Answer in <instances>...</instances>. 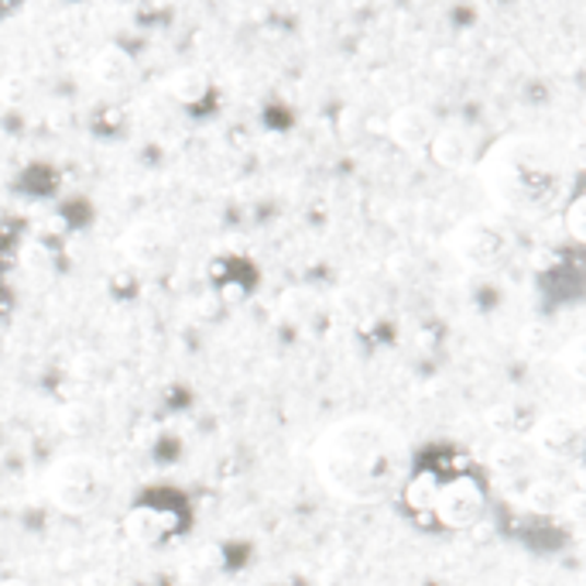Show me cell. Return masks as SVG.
<instances>
[{
    "instance_id": "obj_13",
    "label": "cell",
    "mask_w": 586,
    "mask_h": 586,
    "mask_svg": "<svg viewBox=\"0 0 586 586\" xmlns=\"http://www.w3.org/2000/svg\"><path fill=\"white\" fill-rule=\"evenodd\" d=\"M488 464L494 470H504V473H515L528 464V446L518 443V440H497L491 456H488Z\"/></svg>"
},
{
    "instance_id": "obj_4",
    "label": "cell",
    "mask_w": 586,
    "mask_h": 586,
    "mask_svg": "<svg viewBox=\"0 0 586 586\" xmlns=\"http://www.w3.org/2000/svg\"><path fill=\"white\" fill-rule=\"evenodd\" d=\"M488 515V488L483 480L464 467L440 473L436 494L429 504V525H440L446 531H467Z\"/></svg>"
},
{
    "instance_id": "obj_5",
    "label": "cell",
    "mask_w": 586,
    "mask_h": 586,
    "mask_svg": "<svg viewBox=\"0 0 586 586\" xmlns=\"http://www.w3.org/2000/svg\"><path fill=\"white\" fill-rule=\"evenodd\" d=\"M449 250L473 271H494L512 254V234L494 216H467L453 226Z\"/></svg>"
},
{
    "instance_id": "obj_9",
    "label": "cell",
    "mask_w": 586,
    "mask_h": 586,
    "mask_svg": "<svg viewBox=\"0 0 586 586\" xmlns=\"http://www.w3.org/2000/svg\"><path fill=\"white\" fill-rule=\"evenodd\" d=\"M90 75L104 90H127L138 80V62L120 45H99L90 59Z\"/></svg>"
},
{
    "instance_id": "obj_14",
    "label": "cell",
    "mask_w": 586,
    "mask_h": 586,
    "mask_svg": "<svg viewBox=\"0 0 586 586\" xmlns=\"http://www.w3.org/2000/svg\"><path fill=\"white\" fill-rule=\"evenodd\" d=\"M559 504H563V491H559L555 483H549V480H535L531 488H528V507H531V512L549 515V512H555Z\"/></svg>"
},
{
    "instance_id": "obj_6",
    "label": "cell",
    "mask_w": 586,
    "mask_h": 586,
    "mask_svg": "<svg viewBox=\"0 0 586 586\" xmlns=\"http://www.w3.org/2000/svg\"><path fill=\"white\" fill-rule=\"evenodd\" d=\"M120 254L127 258V265L144 274H165L178 258V244L165 223L134 220L120 234Z\"/></svg>"
},
{
    "instance_id": "obj_1",
    "label": "cell",
    "mask_w": 586,
    "mask_h": 586,
    "mask_svg": "<svg viewBox=\"0 0 586 586\" xmlns=\"http://www.w3.org/2000/svg\"><path fill=\"white\" fill-rule=\"evenodd\" d=\"M415 467L409 436L380 415H343L313 446V470L326 494L353 507H374L401 494Z\"/></svg>"
},
{
    "instance_id": "obj_2",
    "label": "cell",
    "mask_w": 586,
    "mask_h": 586,
    "mask_svg": "<svg viewBox=\"0 0 586 586\" xmlns=\"http://www.w3.org/2000/svg\"><path fill=\"white\" fill-rule=\"evenodd\" d=\"M477 183L504 216L539 220L563 207L570 165L549 138L515 131L494 138L480 151Z\"/></svg>"
},
{
    "instance_id": "obj_11",
    "label": "cell",
    "mask_w": 586,
    "mask_h": 586,
    "mask_svg": "<svg viewBox=\"0 0 586 586\" xmlns=\"http://www.w3.org/2000/svg\"><path fill=\"white\" fill-rule=\"evenodd\" d=\"M213 83H210V72L199 69V66H178L165 75V93L172 104L178 107H199L207 104Z\"/></svg>"
},
{
    "instance_id": "obj_16",
    "label": "cell",
    "mask_w": 586,
    "mask_h": 586,
    "mask_svg": "<svg viewBox=\"0 0 586 586\" xmlns=\"http://www.w3.org/2000/svg\"><path fill=\"white\" fill-rule=\"evenodd\" d=\"M28 93H32L28 80H21V75H0V104L4 107H21Z\"/></svg>"
},
{
    "instance_id": "obj_10",
    "label": "cell",
    "mask_w": 586,
    "mask_h": 586,
    "mask_svg": "<svg viewBox=\"0 0 586 586\" xmlns=\"http://www.w3.org/2000/svg\"><path fill=\"white\" fill-rule=\"evenodd\" d=\"M432 134H436V120L422 107H398L388 120V138L405 151H425Z\"/></svg>"
},
{
    "instance_id": "obj_8",
    "label": "cell",
    "mask_w": 586,
    "mask_h": 586,
    "mask_svg": "<svg viewBox=\"0 0 586 586\" xmlns=\"http://www.w3.org/2000/svg\"><path fill=\"white\" fill-rule=\"evenodd\" d=\"M579 436H583V429L573 415L552 412V415H542L531 425L528 446H535L546 456H555V460H570V456L579 453Z\"/></svg>"
},
{
    "instance_id": "obj_17",
    "label": "cell",
    "mask_w": 586,
    "mask_h": 586,
    "mask_svg": "<svg viewBox=\"0 0 586 586\" xmlns=\"http://www.w3.org/2000/svg\"><path fill=\"white\" fill-rule=\"evenodd\" d=\"M62 429L69 432V436H86L90 412L83 409V405H69V409L62 412Z\"/></svg>"
},
{
    "instance_id": "obj_12",
    "label": "cell",
    "mask_w": 586,
    "mask_h": 586,
    "mask_svg": "<svg viewBox=\"0 0 586 586\" xmlns=\"http://www.w3.org/2000/svg\"><path fill=\"white\" fill-rule=\"evenodd\" d=\"M429 159L436 162L440 168H464L470 162V138L460 131V127H436V134L429 141Z\"/></svg>"
},
{
    "instance_id": "obj_7",
    "label": "cell",
    "mask_w": 586,
    "mask_h": 586,
    "mask_svg": "<svg viewBox=\"0 0 586 586\" xmlns=\"http://www.w3.org/2000/svg\"><path fill=\"white\" fill-rule=\"evenodd\" d=\"M178 507L165 501H138L134 507H127V515L120 521L124 539L134 542L141 549H159L168 539H175L178 531Z\"/></svg>"
},
{
    "instance_id": "obj_15",
    "label": "cell",
    "mask_w": 586,
    "mask_h": 586,
    "mask_svg": "<svg viewBox=\"0 0 586 586\" xmlns=\"http://www.w3.org/2000/svg\"><path fill=\"white\" fill-rule=\"evenodd\" d=\"M563 231L570 234L573 244H583L586 241V231H583V192H573L563 207Z\"/></svg>"
},
{
    "instance_id": "obj_3",
    "label": "cell",
    "mask_w": 586,
    "mask_h": 586,
    "mask_svg": "<svg viewBox=\"0 0 586 586\" xmlns=\"http://www.w3.org/2000/svg\"><path fill=\"white\" fill-rule=\"evenodd\" d=\"M42 491L62 515L83 518L107 501L110 470L104 460H96V456L69 453V456H59V460L45 470Z\"/></svg>"
}]
</instances>
